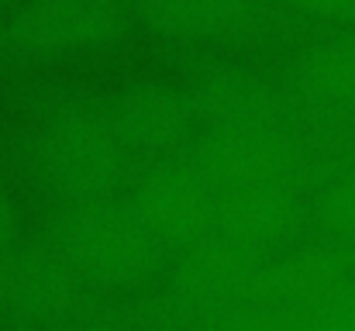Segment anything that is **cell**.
<instances>
[{
  "instance_id": "obj_1",
  "label": "cell",
  "mask_w": 355,
  "mask_h": 331,
  "mask_svg": "<svg viewBox=\"0 0 355 331\" xmlns=\"http://www.w3.org/2000/svg\"><path fill=\"white\" fill-rule=\"evenodd\" d=\"M24 152L35 183L59 207L107 201L128 187L131 155L114 135L104 104L55 97L31 108Z\"/></svg>"
},
{
  "instance_id": "obj_2",
  "label": "cell",
  "mask_w": 355,
  "mask_h": 331,
  "mask_svg": "<svg viewBox=\"0 0 355 331\" xmlns=\"http://www.w3.org/2000/svg\"><path fill=\"white\" fill-rule=\"evenodd\" d=\"M94 294H138L169 269V248L128 201L69 204L49 224L45 241Z\"/></svg>"
},
{
  "instance_id": "obj_3",
  "label": "cell",
  "mask_w": 355,
  "mask_h": 331,
  "mask_svg": "<svg viewBox=\"0 0 355 331\" xmlns=\"http://www.w3.org/2000/svg\"><path fill=\"white\" fill-rule=\"evenodd\" d=\"M272 255L221 238L183 248L169 273V300L207 321H259L266 307Z\"/></svg>"
},
{
  "instance_id": "obj_4",
  "label": "cell",
  "mask_w": 355,
  "mask_h": 331,
  "mask_svg": "<svg viewBox=\"0 0 355 331\" xmlns=\"http://www.w3.org/2000/svg\"><path fill=\"white\" fill-rule=\"evenodd\" d=\"M183 152L218 183V190L266 183L300 187L311 169L307 145L290 117L252 124H200Z\"/></svg>"
},
{
  "instance_id": "obj_5",
  "label": "cell",
  "mask_w": 355,
  "mask_h": 331,
  "mask_svg": "<svg viewBox=\"0 0 355 331\" xmlns=\"http://www.w3.org/2000/svg\"><path fill=\"white\" fill-rule=\"evenodd\" d=\"M124 201L169 252L180 255L214 235L221 190L187 152H176L152 159L141 173L128 176Z\"/></svg>"
},
{
  "instance_id": "obj_6",
  "label": "cell",
  "mask_w": 355,
  "mask_h": 331,
  "mask_svg": "<svg viewBox=\"0 0 355 331\" xmlns=\"http://www.w3.org/2000/svg\"><path fill=\"white\" fill-rule=\"evenodd\" d=\"M128 0H24L3 31L28 62H66L114 45L128 28Z\"/></svg>"
},
{
  "instance_id": "obj_7",
  "label": "cell",
  "mask_w": 355,
  "mask_h": 331,
  "mask_svg": "<svg viewBox=\"0 0 355 331\" xmlns=\"http://www.w3.org/2000/svg\"><path fill=\"white\" fill-rule=\"evenodd\" d=\"M104 114L128 155L141 162L183 152L200 128L190 90L166 80H138L121 87L104 101Z\"/></svg>"
},
{
  "instance_id": "obj_8",
  "label": "cell",
  "mask_w": 355,
  "mask_h": 331,
  "mask_svg": "<svg viewBox=\"0 0 355 331\" xmlns=\"http://www.w3.org/2000/svg\"><path fill=\"white\" fill-rule=\"evenodd\" d=\"M90 287L49 248L10 245L0 255V321L7 325H59L76 318Z\"/></svg>"
},
{
  "instance_id": "obj_9",
  "label": "cell",
  "mask_w": 355,
  "mask_h": 331,
  "mask_svg": "<svg viewBox=\"0 0 355 331\" xmlns=\"http://www.w3.org/2000/svg\"><path fill=\"white\" fill-rule=\"evenodd\" d=\"M159 38L183 45H241L272 28L279 0H128Z\"/></svg>"
},
{
  "instance_id": "obj_10",
  "label": "cell",
  "mask_w": 355,
  "mask_h": 331,
  "mask_svg": "<svg viewBox=\"0 0 355 331\" xmlns=\"http://www.w3.org/2000/svg\"><path fill=\"white\" fill-rule=\"evenodd\" d=\"M300 224H304L300 187H283V183L238 187V190H221L211 238L272 255L276 248H286L297 238Z\"/></svg>"
},
{
  "instance_id": "obj_11",
  "label": "cell",
  "mask_w": 355,
  "mask_h": 331,
  "mask_svg": "<svg viewBox=\"0 0 355 331\" xmlns=\"http://www.w3.org/2000/svg\"><path fill=\"white\" fill-rule=\"evenodd\" d=\"M200 124H252L286 117L283 90L241 66H207L187 83Z\"/></svg>"
},
{
  "instance_id": "obj_12",
  "label": "cell",
  "mask_w": 355,
  "mask_h": 331,
  "mask_svg": "<svg viewBox=\"0 0 355 331\" xmlns=\"http://www.w3.org/2000/svg\"><path fill=\"white\" fill-rule=\"evenodd\" d=\"M286 94L321 114H355V35L307 45L286 69Z\"/></svg>"
},
{
  "instance_id": "obj_13",
  "label": "cell",
  "mask_w": 355,
  "mask_h": 331,
  "mask_svg": "<svg viewBox=\"0 0 355 331\" xmlns=\"http://www.w3.org/2000/svg\"><path fill=\"white\" fill-rule=\"evenodd\" d=\"M321 218L338 238L355 245V166L328 190V197L321 204Z\"/></svg>"
},
{
  "instance_id": "obj_14",
  "label": "cell",
  "mask_w": 355,
  "mask_h": 331,
  "mask_svg": "<svg viewBox=\"0 0 355 331\" xmlns=\"http://www.w3.org/2000/svg\"><path fill=\"white\" fill-rule=\"evenodd\" d=\"M286 10L318 17V21H331V24H345L355 28V0H279Z\"/></svg>"
},
{
  "instance_id": "obj_15",
  "label": "cell",
  "mask_w": 355,
  "mask_h": 331,
  "mask_svg": "<svg viewBox=\"0 0 355 331\" xmlns=\"http://www.w3.org/2000/svg\"><path fill=\"white\" fill-rule=\"evenodd\" d=\"M14 245V211H10V197L0 183V255Z\"/></svg>"
},
{
  "instance_id": "obj_16",
  "label": "cell",
  "mask_w": 355,
  "mask_h": 331,
  "mask_svg": "<svg viewBox=\"0 0 355 331\" xmlns=\"http://www.w3.org/2000/svg\"><path fill=\"white\" fill-rule=\"evenodd\" d=\"M10 14H14L10 0H0V42H3V31H7V21H10Z\"/></svg>"
}]
</instances>
